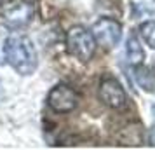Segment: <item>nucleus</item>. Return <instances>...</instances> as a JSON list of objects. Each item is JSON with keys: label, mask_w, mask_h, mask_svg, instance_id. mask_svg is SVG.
Instances as JSON below:
<instances>
[{"label": "nucleus", "mask_w": 155, "mask_h": 150, "mask_svg": "<svg viewBox=\"0 0 155 150\" xmlns=\"http://www.w3.org/2000/svg\"><path fill=\"white\" fill-rule=\"evenodd\" d=\"M4 58L19 75H31L37 70V49L25 33H11L4 42Z\"/></svg>", "instance_id": "nucleus-1"}, {"label": "nucleus", "mask_w": 155, "mask_h": 150, "mask_svg": "<svg viewBox=\"0 0 155 150\" xmlns=\"http://www.w3.org/2000/svg\"><path fill=\"white\" fill-rule=\"evenodd\" d=\"M66 49L71 56H75L82 63L91 61L96 52V40L92 37L91 30L80 25L71 26L66 32Z\"/></svg>", "instance_id": "nucleus-2"}, {"label": "nucleus", "mask_w": 155, "mask_h": 150, "mask_svg": "<svg viewBox=\"0 0 155 150\" xmlns=\"http://www.w3.org/2000/svg\"><path fill=\"white\" fill-rule=\"evenodd\" d=\"M91 33L96 40V45H101L105 49H113L120 42L122 37V26L113 18H99L92 25Z\"/></svg>", "instance_id": "nucleus-3"}, {"label": "nucleus", "mask_w": 155, "mask_h": 150, "mask_svg": "<svg viewBox=\"0 0 155 150\" xmlns=\"http://www.w3.org/2000/svg\"><path fill=\"white\" fill-rule=\"evenodd\" d=\"M47 105L58 114H68L77 108L78 94L68 84H56L47 94Z\"/></svg>", "instance_id": "nucleus-4"}, {"label": "nucleus", "mask_w": 155, "mask_h": 150, "mask_svg": "<svg viewBox=\"0 0 155 150\" xmlns=\"http://www.w3.org/2000/svg\"><path fill=\"white\" fill-rule=\"evenodd\" d=\"M99 100L113 110H122L127 103L124 87L120 86V82L112 75L103 77L101 82H99Z\"/></svg>", "instance_id": "nucleus-5"}, {"label": "nucleus", "mask_w": 155, "mask_h": 150, "mask_svg": "<svg viewBox=\"0 0 155 150\" xmlns=\"http://www.w3.org/2000/svg\"><path fill=\"white\" fill-rule=\"evenodd\" d=\"M0 18H2V23L9 30L25 28L33 18V5L28 2H14L9 7L4 9Z\"/></svg>", "instance_id": "nucleus-6"}, {"label": "nucleus", "mask_w": 155, "mask_h": 150, "mask_svg": "<svg viewBox=\"0 0 155 150\" xmlns=\"http://www.w3.org/2000/svg\"><path fill=\"white\" fill-rule=\"evenodd\" d=\"M134 80L136 84L147 91V93H155V72L150 70L145 65H136L134 66Z\"/></svg>", "instance_id": "nucleus-7"}, {"label": "nucleus", "mask_w": 155, "mask_h": 150, "mask_svg": "<svg viewBox=\"0 0 155 150\" xmlns=\"http://www.w3.org/2000/svg\"><path fill=\"white\" fill-rule=\"evenodd\" d=\"M126 54H127V61L136 66V65H141L143 63V59H145V51H143V45H141L140 38L131 33L129 38H127L126 42Z\"/></svg>", "instance_id": "nucleus-8"}, {"label": "nucleus", "mask_w": 155, "mask_h": 150, "mask_svg": "<svg viewBox=\"0 0 155 150\" xmlns=\"http://www.w3.org/2000/svg\"><path fill=\"white\" fill-rule=\"evenodd\" d=\"M140 32H141L143 40H145L152 49H155V21H145L140 26Z\"/></svg>", "instance_id": "nucleus-9"}, {"label": "nucleus", "mask_w": 155, "mask_h": 150, "mask_svg": "<svg viewBox=\"0 0 155 150\" xmlns=\"http://www.w3.org/2000/svg\"><path fill=\"white\" fill-rule=\"evenodd\" d=\"M4 100V87H2V84H0V101Z\"/></svg>", "instance_id": "nucleus-10"}, {"label": "nucleus", "mask_w": 155, "mask_h": 150, "mask_svg": "<svg viewBox=\"0 0 155 150\" xmlns=\"http://www.w3.org/2000/svg\"><path fill=\"white\" fill-rule=\"evenodd\" d=\"M152 117H153V122H155V105L152 107Z\"/></svg>", "instance_id": "nucleus-11"}, {"label": "nucleus", "mask_w": 155, "mask_h": 150, "mask_svg": "<svg viewBox=\"0 0 155 150\" xmlns=\"http://www.w3.org/2000/svg\"><path fill=\"white\" fill-rule=\"evenodd\" d=\"M4 61H5V59H4V52H0V65L4 63Z\"/></svg>", "instance_id": "nucleus-12"}, {"label": "nucleus", "mask_w": 155, "mask_h": 150, "mask_svg": "<svg viewBox=\"0 0 155 150\" xmlns=\"http://www.w3.org/2000/svg\"><path fill=\"white\" fill-rule=\"evenodd\" d=\"M153 72H155V63H153Z\"/></svg>", "instance_id": "nucleus-13"}, {"label": "nucleus", "mask_w": 155, "mask_h": 150, "mask_svg": "<svg viewBox=\"0 0 155 150\" xmlns=\"http://www.w3.org/2000/svg\"><path fill=\"white\" fill-rule=\"evenodd\" d=\"M0 4H2V0H0Z\"/></svg>", "instance_id": "nucleus-14"}]
</instances>
